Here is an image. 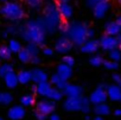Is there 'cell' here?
<instances>
[{
  "label": "cell",
  "instance_id": "1",
  "mask_svg": "<svg viewBox=\"0 0 121 120\" xmlns=\"http://www.w3.org/2000/svg\"><path fill=\"white\" fill-rule=\"evenodd\" d=\"M43 25L46 35H53L58 31L59 24L62 23V17L59 14L58 6L53 0H45V5L43 7V16L38 18Z\"/></svg>",
  "mask_w": 121,
  "mask_h": 120
},
{
  "label": "cell",
  "instance_id": "2",
  "mask_svg": "<svg viewBox=\"0 0 121 120\" xmlns=\"http://www.w3.org/2000/svg\"><path fill=\"white\" fill-rule=\"evenodd\" d=\"M19 33L27 43H33L39 46L44 44L46 37V32L38 19L29 20L23 27L19 29Z\"/></svg>",
  "mask_w": 121,
  "mask_h": 120
},
{
  "label": "cell",
  "instance_id": "3",
  "mask_svg": "<svg viewBox=\"0 0 121 120\" xmlns=\"http://www.w3.org/2000/svg\"><path fill=\"white\" fill-rule=\"evenodd\" d=\"M88 24L87 23H80V22H74L70 24L69 31L67 33V36L71 39V42L75 45L81 46L87 39H88Z\"/></svg>",
  "mask_w": 121,
  "mask_h": 120
},
{
  "label": "cell",
  "instance_id": "4",
  "mask_svg": "<svg viewBox=\"0 0 121 120\" xmlns=\"http://www.w3.org/2000/svg\"><path fill=\"white\" fill-rule=\"evenodd\" d=\"M0 13L11 22H19L25 17V11H24L23 6L16 1L5 3L3 5V7L0 9Z\"/></svg>",
  "mask_w": 121,
  "mask_h": 120
},
{
  "label": "cell",
  "instance_id": "5",
  "mask_svg": "<svg viewBox=\"0 0 121 120\" xmlns=\"http://www.w3.org/2000/svg\"><path fill=\"white\" fill-rule=\"evenodd\" d=\"M73 46H74V43L68 36H62L55 43V50L58 53H68L71 51Z\"/></svg>",
  "mask_w": 121,
  "mask_h": 120
},
{
  "label": "cell",
  "instance_id": "6",
  "mask_svg": "<svg viewBox=\"0 0 121 120\" xmlns=\"http://www.w3.org/2000/svg\"><path fill=\"white\" fill-rule=\"evenodd\" d=\"M99 43H100V46L102 48V50L108 51V52H109L110 50H113V49L119 48V40H117V38H116L115 36L103 35V36L100 38Z\"/></svg>",
  "mask_w": 121,
  "mask_h": 120
},
{
  "label": "cell",
  "instance_id": "7",
  "mask_svg": "<svg viewBox=\"0 0 121 120\" xmlns=\"http://www.w3.org/2000/svg\"><path fill=\"white\" fill-rule=\"evenodd\" d=\"M107 99H108V95H107V92L104 90V86H102V84H100L89 96V101L94 106L102 103V102H106Z\"/></svg>",
  "mask_w": 121,
  "mask_h": 120
},
{
  "label": "cell",
  "instance_id": "8",
  "mask_svg": "<svg viewBox=\"0 0 121 120\" xmlns=\"http://www.w3.org/2000/svg\"><path fill=\"white\" fill-rule=\"evenodd\" d=\"M109 9H110V4L108 0H106V1H100V3L95 4L91 10H93V14L95 18L102 19V18H104V16L107 14Z\"/></svg>",
  "mask_w": 121,
  "mask_h": 120
},
{
  "label": "cell",
  "instance_id": "9",
  "mask_svg": "<svg viewBox=\"0 0 121 120\" xmlns=\"http://www.w3.org/2000/svg\"><path fill=\"white\" fill-rule=\"evenodd\" d=\"M56 109V105H55V101L50 100V99H46V100H42L37 103V111L45 114V115H50L51 113H53Z\"/></svg>",
  "mask_w": 121,
  "mask_h": 120
},
{
  "label": "cell",
  "instance_id": "10",
  "mask_svg": "<svg viewBox=\"0 0 121 120\" xmlns=\"http://www.w3.org/2000/svg\"><path fill=\"white\" fill-rule=\"evenodd\" d=\"M25 115H26V111H25L23 105L12 106L7 112V116L11 120H22V119L25 118Z\"/></svg>",
  "mask_w": 121,
  "mask_h": 120
},
{
  "label": "cell",
  "instance_id": "11",
  "mask_svg": "<svg viewBox=\"0 0 121 120\" xmlns=\"http://www.w3.org/2000/svg\"><path fill=\"white\" fill-rule=\"evenodd\" d=\"M57 6H58L59 14H60V17H62L63 20H69L73 17L74 10H73L71 5L68 1H58Z\"/></svg>",
  "mask_w": 121,
  "mask_h": 120
},
{
  "label": "cell",
  "instance_id": "12",
  "mask_svg": "<svg viewBox=\"0 0 121 120\" xmlns=\"http://www.w3.org/2000/svg\"><path fill=\"white\" fill-rule=\"evenodd\" d=\"M63 108L67 112L81 111V98H67V100L63 103Z\"/></svg>",
  "mask_w": 121,
  "mask_h": 120
},
{
  "label": "cell",
  "instance_id": "13",
  "mask_svg": "<svg viewBox=\"0 0 121 120\" xmlns=\"http://www.w3.org/2000/svg\"><path fill=\"white\" fill-rule=\"evenodd\" d=\"M99 48H100L99 40L94 38H89L81 45V51L84 53H95L99 50Z\"/></svg>",
  "mask_w": 121,
  "mask_h": 120
},
{
  "label": "cell",
  "instance_id": "14",
  "mask_svg": "<svg viewBox=\"0 0 121 120\" xmlns=\"http://www.w3.org/2000/svg\"><path fill=\"white\" fill-rule=\"evenodd\" d=\"M64 95H67V98H81L83 94V89L81 86L77 84H67V87L63 89Z\"/></svg>",
  "mask_w": 121,
  "mask_h": 120
},
{
  "label": "cell",
  "instance_id": "15",
  "mask_svg": "<svg viewBox=\"0 0 121 120\" xmlns=\"http://www.w3.org/2000/svg\"><path fill=\"white\" fill-rule=\"evenodd\" d=\"M107 95L108 99L112 101H119L121 102V88L116 84H110L107 86Z\"/></svg>",
  "mask_w": 121,
  "mask_h": 120
},
{
  "label": "cell",
  "instance_id": "16",
  "mask_svg": "<svg viewBox=\"0 0 121 120\" xmlns=\"http://www.w3.org/2000/svg\"><path fill=\"white\" fill-rule=\"evenodd\" d=\"M48 80H49V76H48V74L44 70H42V69H33L31 71V81L35 82V84L45 82Z\"/></svg>",
  "mask_w": 121,
  "mask_h": 120
},
{
  "label": "cell",
  "instance_id": "17",
  "mask_svg": "<svg viewBox=\"0 0 121 120\" xmlns=\"http://www.w3.org/2000/svg\"><path fill=\"white\" fill-rule=\"evenodd\" d=\"M56 74H57L60 79L68 81V80L71 77V75H73V70H71V67H70V66H67V64H64V63L62 62V63L57 67Z\"/></svg>",
  "mask_w": 121,
  "mask_h": 120
},
{
  "label": "cell",
  "instance_id": "18",
  "mask_svg": "<svg viewBox=\"0 0 121 120\" xmlns=\"http://www.w3.org/2000/svg\"><path fill=\"white\" fill-rule=\"evenodd\" d=\"M51 89H52V86L48 81L36 84V93L42 98H49V94H50Z\"/></svg>",
  "mask_w": 121,
  "mask_h": 120
},
{
  "label": "cell",
  "instance_id": "19",
  "mask_svg": "<svg viewBox=\"0 0 121 120\" xmlns=\"http://www.w3.org/2000/svg\"><path fill=\"white\" fill-rule=\"evenodd\" d=\"M104 32L106 35H109V36H117L119 33H121V25L115 22H108L104 26Z\"/></svg>",
  "mask_w": 121,
  "mask_h": 120
},
{
  "label": "cell",
  "instance_id": "20",
  "mask_svg": "<svg viewBox=\"0 0 121 120\" xmlns=\"http://www.w3.org/2000/svg\"><path fill=\"white\" fill-rule=\"evenodd\" d=\"M4 80H5V84L7 86V88H16L17 87V84L19 83V81H18V76H17V74L14 73V71H11V73H9V74H6L5 76H4Z\"/></svg>",
  "mask_w": 121,
  "mask_h": 120
},
{
  "label": "cell",
  "instance_id": "21",
  "mask_svg": "<svg viewBox=\"0 0 121 120\" xmlns=\"http://www.w3.org/2000/svg\"><path fill=\"white\" fill-rule=\"evenodd\" d=\"M94 113L96 115H100V116H106V115H109L110 114V107L102 102V103H99V105H95L94 106Z\"/></svg>",
  "mask_w": 121,
  "mask_h": 120
},
{
  "label": "cell",
  "instance_id": "22",
  "mask_svg": "<svg viewBox=\"0 0 121 120\" xmlns=\"http://www.w3.org/2000/svg\"><path fill=\"white\" fill-rule=\"evenodd\" d=\"M18 81L22 84H29L31 82V71L29 70H20L18 74Z\"/></svg>",
  "mask_w": 121,
  "mask_h": 120
},
{
  "label": "cell",
  "instance_id": "23",
  "mask_svg": "<svg viewBox=\"0 0 121 120\" xmlns=\"http://www.w3.org/2000/svg\"><path fill=\"white\" fill-rule=\"evenodd\" d=\"M13 101V96L9 92H0V105L1 106H9Z\"/></svg>",
  "mask_w": 121,
  "mask_h": 120
},
{
  "label": "cell",
  "instance_id": "24",
  "mask_svg": "<svg viewBox=\"0 0 121 120\" xmlns=\"http://www.w3.org/2000/svg\"><path fill=\"white\" fill-rule=\"evenodd\" d=\"M63 95H64V93H63V90H60V89H58V88H52L51 89V92H50V94H49V98L48 99H50V100H52V101H59V100H62L63 99Z\"/></svg>",
  "mask_w": 121,
  "mask_h": 120
},
{
  "label": "cell",
  "instance_id": "25",
  "mask_svg": "<svg viewBox=\"0 0 121 120\" xmlns=\"http://www.w3.org/2000/svg\"><path fill=\"white\" fill-rule=\"evenodd\" d=\"M18 58H19V61H20L22 63H30L32 56L30 55V52L27 51V49L24 48V49H22V50L18 52Z\"/></svg>",
  "mask_w": 121,
  "mask_h": 120
},
{
  "label": "cell",
  "instance_id": "26",
  "mask_svg": "<svg viewBox=\"0 0 121 120\" xmlns=\"http://www.w3.org/2000/svg\"><path fill=\"white\" fill-rule=\"evenodd\" d=\"M35 96L32 94H25L20 98V103L24 106V107H31L35 105Z\"/></svg>",
  "mask_w": 121,
  "mask_h": 120
},
{
  "label": "cell",
  "instance_id": "27",
  "mask_svg": "<svg viewBox=\"0 0 121 120\" xmlns=\"http://www.w3.org/2000/svg\"><path fill=\"white\" fill-rule=\"evenodd\" d=\"M12 56V51L10 50L9 45H1L0 46V59L3 61H9Z\"/></svg>",
  "mask_w": 121,
  "mask_h": 120
},
{
  "label": "cell",
  "instance_id": "28",
  "mask_svg": "<svg viewBox=\"0 0 121 120\" xmlns=\"http://www.w3.org/2000/svg\"><path fill=\"white\" fill-rule=\"evenodd\" d=\"M90 101H89V98H84V96H81V112L83 114H88L90 112Z\"/></svg>",
  "mask_w": 121,
  "mask_h": 120
},
{
  "label": "cell",
  "instance_id": "29",
  "mask_svg": "<svg viewBox=\"0 0 121 120\" xmlns=\"http://www.w3.org/2000/svg\"><path fill=\"white\" fill-rule=\"evenodd\" d=\"M24 1L32 10H39V9H42V6L44 4V0H24Z\"/></svg>",
  "mask_w": 121,
  "mask_h": 120
},
{
  "label": "cell",
  "instance_id": "30",
  "mask_svg": "<svg viewBox=\"0 0 121 120\" xmlns=\"http://www.w3.org/2000/svg\"><path fill=\"white\" fill-rule=\"evenodd\" d=\"M9 48H10V50L12 51V53H18V52L23 49L20 42H18V40H16V39H11V40H10Z\"/></svg>",
  "mask_w": 121,
  "mask_h": 120
},
{
  "label": "cell",
  "instance_id": "31",
  "mask_svg": "<svg viewBox=\"0 0 121 120\" xmlns=\"http://www.w3.org/2000/svg\"><path fill=\"white\" fill-rule=\"evenodd\" d=\"M108 55H109V58L112 59V61L119 62L120 59H121V51H120V49H119V48L110 50V51L108 52Z\"/></svg>",
  "mask_w": 121,
  "mask_h": 120
},
{
  "label": "cell",
  "instance_id": "32",
  "mask_svg": "<svg viewBox=\"0 0 121 120\" xmlns=\"http://www.w3.org/2000/svg\"><path fill=\"white\" fill-rule=\"evenodd\" d=\"M26 49H27V51L30 52V55H31L32 57L38 56V53H39V45H37V44H33V43H27Z\"/></svg>",
  "mask_w": 121,
  "mask_h": 120
},
{
  "label": "cell",
  "instance_id": "33",
  "mask_svg": "<svg viewBox=\"0 0 121 120\" xmlns=\"http://www.w3.org/2000/svg\"><path fill=\"white\" fill-rule=\"evenodd\" d=\"M103 62H104V59L101 56H99V55H95V56L90 57V59H89V63L93 67H100V66L103 64Z\"/></svg>",
  "mask_w": 121,
  "mask_h": 120
},
{
  "label": "cell",
  "instance_id": "34",
  "mask_svg": "<svg viewBox=\"0 0 121 120\" xmlns=\"http://www.w3.org/2000/svg\"><path fill=\"white\" fill-rule=\"evenodd\" d=\"M13 71V66L10 63H4L3 66H0V76L4 77L6 74Z\"/></svg>",
  "mask_w": 121,
  "mask_h": 120
},
{
  "label": "cell",
  "instance_id": "35",
  "mask_svg": "<svg viewBox=\"0 0 121 120\" xmlns=\"http://www.w3.org/2000/svg\"><path fill=\"white\" fill-rule=\"evenodd\" d=\"M69 27H70V23L68 20H62V23L59 24V27H58V31L62 32L63 36H67L68 31H69Z\"/></svg>",
  "mask_w": 121,
  "mask_h": 120
},
{
  "label": "cell",
  "instance_id": "36",
  "mask_svg": "<svg viewBox=\"0 0 121 120\" xmlns=\"http://www.w3.org/2000/svg\"><path fill=\"white\" fill-rule=\"evenodd\" d=\"M103 66H104V68L107 69V70H116L117 68H119V64H117V62H115V61H104L103 62Z\"/></svg>",
  "mask_w": 121,
  "mask_h": 120
},
{
  "label": "cell",
  "instance_id": "37",
  "mask_svg": "<svg viewBox=\"0 0 121 120\" xmlns=\"http://www.w3.org/2000/svg\"><path fill=\"white\" fill-rule=\"evenodd\" d=\"M62 61H63L64 64L70 66V67H73V66L75 64V59H74V57H71V56H69V55H64V57H63Z\"/></svg>",
  "mask_w": 121,
  "mask_h": 120
},
{
  "label": "cell",
  "instance_id": "38",
  "mask_svg": "<svg viewBox=\"0 0 121 120\" xmlns=\"http://www.w3.org/2000/svg\"><path fill=\"white\" fill-rule=\"evenodd\" d=\"M112 79H113V81L115 82V84L119 86V87L121 88V75H119V74H114Z\"/></svg>",
  "mask_w": 121,
  "mask_h": 120
},
{
  "label": "cell",
  "instance_id": "39",
  "mask_svg": "<svg viewBox=\"0 0 121 120\" xmlns=\"http://www.w3.org/2000/svg\"><path fill=\"white\" fill-rule=\"evenodd\" d=\"M42 51H43V55L46 56V57H51L53 55V50L51 48H44Z\"/></svg>",
  "mask_w": 121,
  "mask_h": 120
},
{
  "label": "cell",
  "instance_id": "40",
  "mask_svg": "<svg viewBox=\"0 0 121 120\" xmlns=\"http://www.w3.org/2000/svg\"><path fill=\"white\" fill-rule=\"evenodd\" d=\"M35 118H36L37 120H46V119H48V115H45V114H43V113L36 111V113H35Z\"/></svg>",
  "mask_w": 121,
  "mask_h": 120
},
{
  "label": "cell",
  "instance_id": "41",
  "mask_svg": "<svg viewBox=\"0 0 121 120\" xmlns=\"http://www.w3.org/2000/svg\"><path fill=\"white\" fill-rule=\"evenodd\" d=\"M100 1H106V0H87V5H88L90 9H93L94 5L97 4V3H100Z\"/></svg>",
  "mask_w": 121,
  "mask_h": 120
},
{
  "label": "cell",
  "instance_id": "42",
  "mask_svg": "<svg viewBox=\"0 0 121 120\" xmlns=\"http://www.w3.org/2000/svg\"><path fill=\"white\" fill-rule=\"evenodd\" d=\"M40 62H42V59H40L38 56H35V57L31 58V62H30V63H32V64H39Z\"/></svg>",
  "mask_w": 121,
  "mask_h": 120
},
{
  "label": "cell",
  "instance_id": "43",
  "mask_svg": "<svg viewBox=\"0 0 121 120\" xmlns=\"http://www.w3.org/2000/svg\"><path fill=\"white\" fill-rule=\"evenodd\" d=\"M49 120H60V116L53 112V113H51V114L49 115Z\"/></svg>",
  "mask_w": 121,
  "mask_h": 120
},
{
  "label": "cell",
  "instance_id": "44",
  "mask_svg": "<svg viewBox=\"0 0 121 120\" xmlns=\"http://www.w3.org/2000/svg\"><path fill=\"white\" fill-rule=\"evenodd\" d=\"M87 35H88V39H89V38H94V36H95V30L91 29V27H89Z\"/></svg>",
  "mask_w": 121,
  "mask_h": 120
},
{
  "label": "cell",
  "instance_id": "45",
  "mask_svg": "<svg viewBox=\"0 0 121 120\" xmlns=\"http://www.w3.org/2000/svg\"><path fill=\"white\" fill-rule=\"evenodd\" d=\"M114 114H115L116 116H121V108H116V109L114 111Z\"/></svg>",
  "mask_w": 121,
  "mask_h": 120
},
{
  "label": "cell",
  "instance_id": "46",
  "mask_svg": "<svg viewBox=\"0 0 121 120\" xmlns=\"http://www.w3.org/2000/svg\"><path fill=\"white\" fill-rule=\"evenodd\" d=\"M93 120H103V116H100V115H96L95 118H93Z\"/></svg>",
  "mask_w": 121,
  "mask_h": 120
},
{
  "label": "cell",
  "instance_id": "47",
  "mask_svg": "<svg viewBox=\"0 0 121 120\" xmlns=\"http://www.w3.org/2000/svg\"><path fill=\"white\" fill-rule=\"evenodd\" d=\"M116 23L121 25V14H120V16H117V18H116Z\"/></svg>",
  "mask_w": 121,
  "mask_h": 120
},
{
  "label": "cell",
  "instance_id": "48",
  "mask_svg": "<svg viewBox=\"0 0 121 120\" xmlns=\"http://www.w3.org/2000/svg\"><path fill=\"white\" fill-rule=\"evenodd\" d=\"M86 120H90V116L88 114H86Z\"/></svg>",
  "mask_w": 121,
  "mask_h": 120
},
{
  "label": "cell",
  "instance_id": "49",
  "mask_svg": "<svg viewBox=\"0 0 121 120\" xmlns=\"http://www.w3.org/2000/svg\"><path fill=\"white\" fill-rule=\"evenodd\" d=\"M0 1H3V3H7V1H11V0H0Z\"/></svg>",
  "mask_w": 121,
  "mask_h": 120
},
{
  "label": "cell",
  "instance_id": "50",
  "mask_svg": "<svg viewBox=\"0 0 121 120\" xmlns=\"http://www.w3.org/2000/svg\"><path fill=\"white\" fill-rule=\"evenodd\" d=\"M119 49H120V51H121V40L119 42Z\"/></svg>",
  "mask_w": 121,
  "mask_h": 120
},
{
  "label": "cell",
  "instance_id": "51",
  "mask_svg": "<svg viewBox=\"0 0 121 120\" xmlns=\"http://www.w3.org/2000/svg\"><path fill=\"white\" fill-rule=\"evenodd\" d=\"M58 1H68V3H69L70 0H58Z\"/></svg>",
  "mask_w": 121,
  "mask_h": 120
},
{
  "label": "cell",
  "instance_id": "52",
  "mask_svg": "<svg viewBox=\"0 0 121 120\" xmlns=\"http://www.w3.org/2000/svg\"><path fill=\"white\" fill-rule=\"evenodd\" d=\"M117 3H119V4L121 5V0H117Z\"/></svg>",
  "mask_w": 121,
  "mask_h": 120
},
{
  "label": "cell",
  "instance_id": "53",
  "mask_svg": "<svg viewBox=\"0 0 121 120\" xmlns=\"http://www.w3.org/2000/svg\"><path fill=\"white\" fill-rule=\"evenodd\" d=\"M0 120H4V119H3V118H1V116H0Z\"/></svg>",
  "mask_w": 121,
  "mask_h": 120
}]
</instances>
